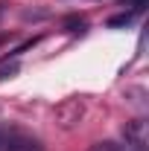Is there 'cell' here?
Returning a JSON list of instances; mask_svg holds the SVG:
<instances>
[{
    "instance_id": "1",
    "label": "cell",
    "mask_w": 149,
    "mask_h": 151,
    "mask_svg": "<svg viewBox=\"0 0 149 151\" xmlns=\"http://www.w3.org/2000/svg\"><path fill=\"white\" fill-rule=\"evenodd\" d=\"M82 116H85V102H82L79 96H70V99L58 102L56 111H53V119H56V125L61 128V131H73V128H79Z\"/></svg>"
},
{
    "instance_id": "2",
    "label": "cell",
    "mask_w": 149,
    "mask_h": 151,
    "mask_svg": "<svg viewBox=\"0 0 149 151\" xmlns=\"http://www.w3.org/2000/svg\"><path fill=\"white\" fill-rule=\"evenodd\" d=\"M0 145H3V151H47L41 145V139L26 137V134H9L0 139Z\"/></svg>"
},
{
    "instance_id": "3",
    "label": "cell",
    "mask_w": 149,
    "mask_h": 151,
    "mask_svg": "<svg viewBox=\"0 0 149 151\" xmlns=\"http://www.w3.org/2000/svg\"><path fill=\"white\" fill-rule=\"evenodd\" d=\"M123 139L126 145H143L146 148V122L143 119H131L123 125Z\"/></svg>"
},
{
    "instance_id": "4",
    "label": "cell",
    "mask_w": 149,
    "mask_h": 151,
    "mask_svg": "<svg viewBox=\"0 0 149 151\" xmlns=\"http://www.w3.org/2000/svg\"><path fill=\"white\" fill-rule=\"evenodd\" d=\"M64 29H67V32H70V35H82V32H85V29H88V23H85V18H67L64 20Z\"/></svg>"
},
{
    "instance_id": "5",
    "label": "cell",
    "mask_w": 149,
    "mask_h": 151,
    "mask_svg": "<svg viewBox=\"0 0 149 151\" xmlns=\"http://www.w3.org/2000/svg\"><path fill=\"white\" fill-rule=\"evenodd\" d=\"M131 20H134V15H131V12H123V15H114V18H108V29H120V26H129Z\"/></svg>"
},
{
    "instance_id": "6",
    "label": "cell",
    "mask_w": 149,
    "mask_h": 151,
    "mask_svg": "<svg viewBox=\"0 0 149 151\" xmlns=\"http://www.w3.org/2000/svg\"><path fill=\"white\" fill-rule=\"evenodd\" d=\"M91 151H123V148L114 142H96V145H91Z\"/></svg>"
},
{
    "instance_id": "7",
    "label": "cell",
    "mask_w": 149,
    "mask_h": 151,
    "mask_svg": "<svg viewBox=\"0 0 149 151\" xmlns=\"http://www.w3.org/2000/svg\"><path fill=\"white\" fill-rule=\"evenodd\" d=\"M146 3H149V0H126V6H129L131 12H140V9H143Z\"/></svg>"
},
{
    "instance_id": "8",
    "label": "cell",
    "mask_w": 149,
    "mask_h": 151,
    "mask_svg": "<svg viewBox=\"0 0 149 151\" xmlns=\"http://www.w3.org/2000/svg\"><path fill=\"white\" fill-rule=\"evenodd\" d=\"M123 151H146V148H143V145H126Z\"/></svg>"
}]
</instances>
